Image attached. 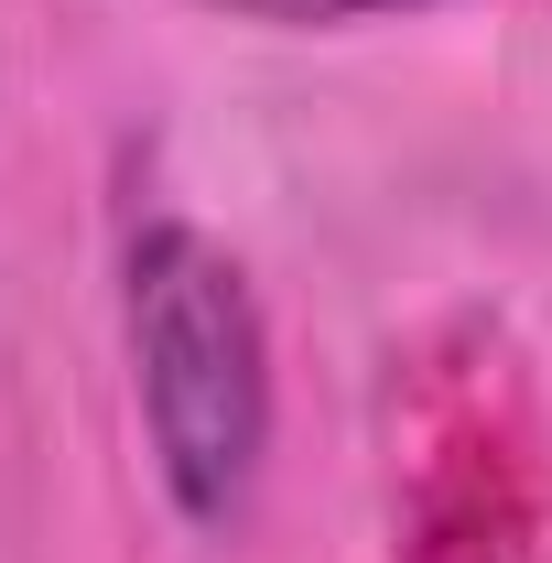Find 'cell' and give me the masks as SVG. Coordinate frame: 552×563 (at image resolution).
Returning <instances> with one entry per match:
<instances>
[{"instance_id": "cell-1", "label": "cell", "mask_w": 552, "mask_h": 563, "mask_svg": "<svg viewBox=\"0 0 552 563\" xmlns=\"http://www.w3.org/2000/svg\"><path fill=\"white\" fill-rule=\"evenodd\" d=\"M120 347L152 477L196 542H239L272 477V314L196 217H141L120 250Z\"/></svg>"}, {"instance_id": "cell-2", "label": "cell", "mask_w": 552, "mask_h": 563, "mask_svg": "<svg viewBox=\"0 0 552 563\" xmlns=\"http://www.w3.org/2000/svg\"><path fill=\"white\" fill-rule=\"evenodd\" d=\"M228 22H272V33H357V22H401V11H444V0H196Z\"/></svg>"}]
</instances>
